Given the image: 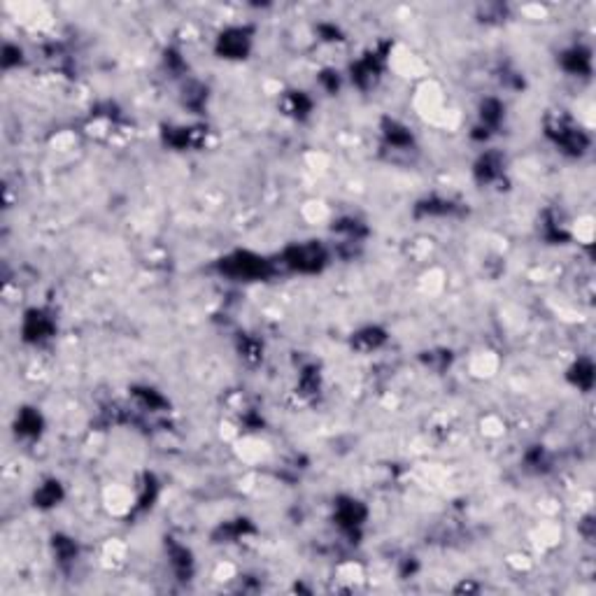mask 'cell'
I'll return each mask as SVG.
<instances>
[{"label": "cell", "instance_id": "6da1fadb", "mask_svg": "<svg viewBox=\"0 0 596 596\" xmlns=\"http://www.w3.org/2000/svg\"><path fill=\"white\" fill-rule=\"evenodd\" d=\"M548 135L561 147V150L571 152L575 157H580L587 147H590V137L585 135L582 128H577L571 119L564 115H559L552 119V122H548Z\"/></svg>", "mask_w": 596, "mask_h": 596}, {"label": "cell", "instance_id": "9a60e30c", "mask_svg": "<svg viewBox=\"0 0 596 596\" xmlns=\"http://www.w3.org/2000/svg\"><path fill=\"white\" fill-rule=\"evenodd\" d=\"M480 119H482V124H485V128L498 126L501 119H503V105H501L496 98H487L480 108Z\"/></svg>", "mask_w": 596, "mask_h": 596}, {"label": "cell", "instance_id": "e0dca14e", "mask_svg": "<svg viewBox=\"0 0 596 596\" xmlns=\"http://www.w3.org/2000/svg\"><path fill=\"white\" fill-rule=\"evenodd\" d=\"M170 561H172V566L177 568V573H192V555H189V552L184 550V548H179V545H175L172 548V552H170Z\"/></svg>", "mask_w": 596, "mask_h": 596}, {"label": "cell", "instance_id": "7a4b0ae2", "mask_svg": "<svg viewBox=\"0 0 596 596\" xmlns=\"http://www.w3.org/2000/svg\"><path fill=\"white\" fill-rule=\"evenodd\" d=\"M329 261V254L319 243H300L284 252V263L296 273H319Z\"/></svg>", "mask_w": 596, "mask_h": 596}, {"label": "cell", "instance_id": "277c9868", "mask_svg": "<svg viewBox=\"0 0 596 596\" xmlns=\"http://www.w3.org/2000/svg\"><path fill=\"white\" fill-rule=\"evenodd\" d=\"M252 47V33L247 28H229L217 40V51L224 58H245Z\"/></svg>", "mask_w": 596, "mask_h": 596}, {"label": "cell", "instance_id": "4fadbf2b", "mask_svg": "<svg viewBox=\"0 0 596 596\" xmlns=\"http://www.w3.org/2000/svg\"><path fill=\"white\" fill-rule=\"evenodd\" d=\"M382 133L387 137V142H392L394 147H408L412 142V135L408 128L401 126L399 122H394V119H387L382 126Z\"/></svg>", "mask_w": 596, "mask_h": 596}, {"label": "cell", "instance_id": "8992f818", "mask_svg": "<svg viewBox=\"0 0 596 596\" xmlns=\"http://www.w3.org/2000/svg\"><path fill=\"white\" fill-rule=\"evenodd\" d=\"M335 517H338V524L343 529L354 531L359 529L361 524L366 520V508L359 503V501L347 498V501H340L338 506H335Z\"/></svg>", "mask_w": 596, "mask_h": 596}, {"label": "cell", "instance_id": "9c48e42d", "mask_svg": "<svg viewBox=\"0 0 596 596\" xmlns=\"http://www.w3.org/2000/svg\"><path fill=\"white\" fill-rule=\"evenodd\" d=\"M561 63H564L566 70L573 75H590V70H592V56H590V51L582 47L568 49L566 54L561 56Z\"/></svg>", "mask_w": 596, "mask_h": 596}, {"label": "cell", "instance_id": "5bb4252c", "mask_svg": "<svg viewBox=\"0 0 596 596\" xmlns=\"http://www.w3.org/2000/svg\"><path fill=\"white\" fill-rule=\"evenodd\" d=\"M284 110L293 117H305L310 110H313V100H310L303 91H291L287 100H284Z\"/></svg>", "mask_w": 596, "mask_h": 596}, {"label": "cell", "instance_id": "ba28073f", "mask_svg": "<svg viewBox=\"0 0 596 596\" xmlns=\"http://www.w3.org/2000/svg\"><path fill=\"white\" fill-rule=\"evenodd\" d=\"M380 68H382V63H380V56L377 54H368L366 58H361L357 66H352V80L357 82V84H361V86L373 84V80L380 75Z\"/></svg>", "mask_w": 596, "mask_h": 596}, {"label": "cell", "instance_id": "52a82bcc", "mask_svg": "<svg viewBox=\"0 0 596 596\" xmlns=\"http://www.w3.org/2000/svg\"><path fill=\"white\" fill-rule=\"evenodd\" d=\"M501 175H503V161H501V157L496 152H489L485 154L478 163H475V177L480 179V182H494V179H498Z\"/></svg>", "mask_w": 596, "mask_h": 596}, {"label": "cell", "instance_id": "5b68a950", "mask_svg": "<svg viewBox=\"0 0 596 596\" xmlns=\"http://www.w3.org/2000/svg\"><path fill=\"white\" fill-rule=\"evenodd\" d=\"M51 333H54V322L49 319V315L38 313V310H33V313L26 315V322H23V338L26 340L40 343V340L49 338Z\"/></svg>", "mask_w": 596, "mask_h": 596}, {"label": "cell", "instance_id": "3957f363", "mask_svg": "<svg viewBox=\"0 0 596 596\" xmlns=\"http://www.w3.org/2000/svg\"><path fill=\"white\" fill-rule=\"evenodd\" d=\"M221 271H226L229 275H233V278L261 280L271 275V263L252 252H236L221 263Z\"/></svg>", "mask_w": 596, "mask_h": 596}, {"label": "cell", "instance_id": "30bf717a", "mask_svg": "<svg viewBox=\"0 0 596 596\" xmlns=\"http://www.w3.org/2000/svg\"><path fill=\"white\" fill-rule=\"evenodd\" d=\"M385 331H380V329H375V326H368V329H364V331H359L357 335H354L352 338V345L357 350H361V352H370V350H377L380 345L385 343Z\"/></svg>", "mask_w": 596, "mask_h": 596}, {"label": "cell", "instance_id": "2e32d148", "mask_svg": "<svg viewBox=\"0 0 596 596\" xmlns=\"http://www.w3.org/2000/svg\"><path fill=\"white\" fill-rule=\"evenodd\" d=\"M571 380L580 387V390H590L592 382H594V366L590 364V361H577L573 373H571Z\"/></svg>", "mask_w": 596, "mask_h": 596}, {"label": "cell", "instance_id": "7c38bea8", "mask_svg": "<svg viewBox=\"0 0 596 596\" xmlns=\"http://www.w3.org/2000/svg\"><path fill=\"white\" fill-rule=\"evenodd\" d=\"M42 429V417L38 410H31L26 408L19 412V417H16V431L23 436H38Z\"/></svg>", "mask_w": 596, "mask_h": 596}, {"label": "cell", "instance_id": "8fae6325", "mask_svg": "<svg viewBox=\"0 0 596 596\" xmlns=\"http://www.w3.org/2000/svg\"><path fill=\"white\" fill-rule=\"evenodd\" d=\"M61 496H63V489H61V485H58L56 480L45 482V485H40L38 491H36V506L51 508V506H56L58 501H61Z\"/></svg>", "mask_w": 596, "mask_h": 596}, {"label": "cell", "instance_id": "ac0fdd59", "mask_svg": "<svg viewBox=\"0 0 596 596\" xmlns=\"http://www.w3.org/2000/svg\"><path fill=\"white\" fill-rule=\"evenodd\" d=\"M54 540H56V543H54V548L58 550V557H61V561H66V559L75 557V552H77L75 543L66 540V538H54Z\"/></svg>", "mask_w": 596, "mask_h": 596}]
</instances>
